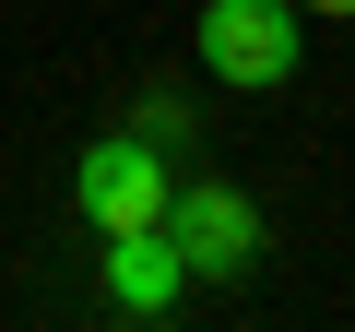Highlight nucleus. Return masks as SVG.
Segmentation results:
<instances>
[{"label":"nucleus","mask_w":355,"mask_h":332,"mask_svg":"<svg viewBox=\"0 0 355 332\" xmlns=\"http://www.w3.org/2000/svg\"><path fill=\"white\" fill-rule=\"evenodd\" d=\"M154 226H166V249H178L190 285H237V273H261V249H272V226H261V202H249L237 179H178Z\"/></svg>","instance_id":"f257e3e1"},{"label":"nucleus","mask_w":355,"mask_h":332,"mask_svg":"<svg viewBox=\"0 0 355 332\" xmlns=\"http://www.w3.org/2000/svg\"><path fill=\"white\" fill-rule=\"evenodd\" d=\"M202 72L237 83V95H284L308 72V13L296 0H202Z\"/></svg>","instance_id":"f03ea898"},{"label":"nucleus","mask_w":355,"mask_h":332,"mask_svg":"<svg viewBox=\"0 0 355 332\" xmlns=\"http://www.w3.org/2000/svg\"><path fill=\"white\" fill-rule=\"evenodd\" d=\"M71 214H83L95 238L166 214V154H154V131H107L95 154H71Z\"/></svg>","instance_id":"7ed1b4c3"},{"label":"nucleus","mask_w":355,"mask_h":332,"mask_svg":"<svg viewBox=\"0 0 355 332\" xmlns=\"http://www.w3.org/2000/svg\"><path fill=\"white\" fill-rule=\"evenodd\" d=\"M178 297H190V273H178L166 226H119V238H107V308H119V320H166Z\"/></svg>","instance_id":"20e7f679"},{"label":"nucleus","mask_w":355,"mask_h":332,"mask_svg":"<svg viewBox=\"0 0 355 332\" xmlns=\"http://www.w3.org/2000/svg\"><path fill=\"white\" fill-rule=\"evenodd\" d=\"M296 13H343V24H355V0H296Z\"/></svg>","instance_id":"39448f33"}]
</instances>
